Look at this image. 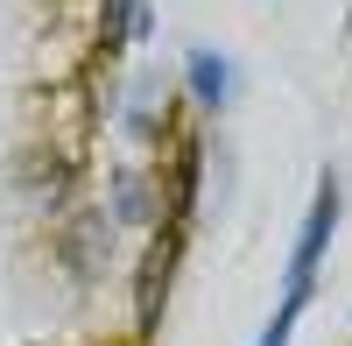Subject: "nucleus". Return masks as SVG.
I'll use <instances>...</instances> for the list:
<instances>
[{
  "instance_id": "f257e3e1",
  "label": "nucleus",
  "mask_w": 352,
  "mask_h": 346,
  "mask_svg": "<svg viewBox=\"0 0 352 346\" xmlns=\"http://www.w3.org/2000/svg\"><path fill=\"white\" fill-rule=\"evenodd\" d=\"M331 226H338V184L324 177L317 198H310L303 234H296V254H289V276H282V304H275L268 332H261V346H289V332H296L303 304H310V290H317V262H324V247H331Z\"/></svg>"
},
{
  "instance_id": "f03ea898",
  "label": "nucleus",
  "mask_w": 352,
  "mask_h": 346,
  "mask_svg": "<svg viewBox=\"0 0 352 346\" xmlns=\"http://www.w3.org/2000/svg\"><path fill=\"white\" fill-rule=\"evenodd\" d=\"M190 92H197L204 106H226V99H232V71H226V57L190 50Z\"/></svg>"
},
{
  "instance_id": "7ed1b4c3",
  "label": "nucleus",
  "mask_w": 352,
  "mask_h": 346,
  "mask_svg": "<svg viewBox=\"0 0 352 346\" xmlns=\"http://www.w3.org/2000/svg\"><path fill=\"white\" fill-rule=\"evenodd\" d=\"M169 262H176V241H162L141 269V325H155V304H162V283H169Z\"/></svg>"
}]
</instances>
